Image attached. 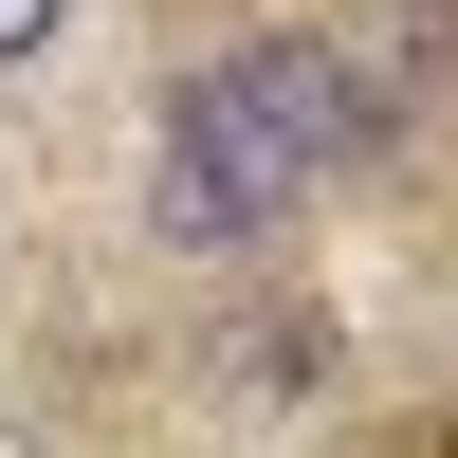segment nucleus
<instances>
[{
    "mask_svg": "<svg viewBox=\"0 0 458 458\" xmlns=\"http://www.w3.org/2000/svg\"><path fill=\"white\" fill-rule=\"evenodd\" d=\"M367 147V92L330 37H239V55H202L165 92V147H147V220H165L183 257H239L276 239L293 202H312L330 165Z\"/></svg>",
    "mask_w": 458,
    "mask_h": 458,
    "instance_id": "1",
    "label": "nucleus"
},
{
    "mask_svg": "<svg viewBox=\"0 0 458 458\" xmlns=\"http://www.w3.org/2000/svg\"><path fill=\"white\" fill-rule=\"evenodd\" d=\"M367 37H386V55H367L349 92H367V129H386L403 92H440V37H458V0H367Z\"/></svg>",
    "mask_w": 458,
    "mask_h": 458,
    "instance_id": "2",
    "label": "nucleus"
},
{
    "mask_svg": "<svg viewBox=\"0 0 458 458\" xmlns=\"http://www.w3.org/2000/svg\"><path fill=\"white\" fill-rule=\"evenodd\" d=\"M37 37H55V0H0V73H19V55H37Z\"/></svg>",
    "mask_w": 458,
    "mask_h": 458,
    "instance_id": "3",
    "label": "nucleus"
}]
</instances>
